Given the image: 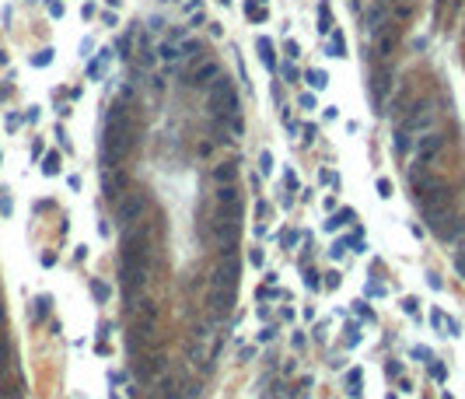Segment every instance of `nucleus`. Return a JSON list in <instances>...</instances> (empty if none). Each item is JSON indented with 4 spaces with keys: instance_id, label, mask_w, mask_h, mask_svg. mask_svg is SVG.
Listing matches in <instances>:
<instances>
[{
    "instance_id": "obj_11",
    "label": "nucleus",
    "mask_w": 465,
    "mask_h": 399,
    "mask_svg": "<svg viewBox=\"0 0 465 399\" xmlns=\"http://www.w3.org/2000/svg\"><path fill=\"white\" fill-rule=\"evenodd\" d=\"M241 193H238V186H217V214L221 217H231V221H241Z\"/></svg>"
},
{
    "instance_id": "obj_41",
    "label": "nucleus",
    "mask_w": 465,
    "mask_h": 399,
    "mask_svg": "<svg viewBox=\"0 0 465 399\" xmlns=\"http://www.w3.org/2000/svg\"><path fill=\"white\" fill-rule=\"evenodd\" d=\"M329 280H325V291H336L339 287V273H325Z\"/></svg>"
},
{
    "instance_id": "obj_43",
    "label": "nucleus",
    "mask_w": 465,
    "mask_h": 399,
    "mask_svg": "<svg viewBox=\"0 0 465 399\" xmlns=\"http://www.w3.org/2000/svg\"><path fill=\"white\" fill-rule=\"evenodd\" d=\"M284 77L291 81V84H298V70H294V67H291V63H287V67H284Z\"/></svg>"
},
{
    "instance_id": "obj_28",
    "label": "nucleus",
    "mask_w": 465,
    "mask_h": 399,
    "mask_svg": "<svg viewBox=\"0 0 465 399\" xmlns=\"http://www.w3.org/2000/svg\"><path fill=\"white\" fill-rule=\"evenodd\" d=\"M329 56H343V35L339 32H332V39H329Z\"/></svg>"
},
{
    "instance_id": "obj_52",
    "label": "nucleus",
    "mask_w": 465,
    "mask_h": 399,
    "mask_svg": "<svg viewBox=\"0 0 465 399\" xmlns=\"http://www.w3.org/2000/svg\"><path fill=\"white\" fill-rule=\"evenodd\" d=\"M444 399H451V396H444Z\"/></svg>"
},
{
    "instance_id": "obj_45",
    "label": "nucleus",
    "mask_w": 465,
    "mask_h": 399,
    "mask_svg": "<svg viewBox=\"0 0 465 399\" xmlns=\"http://www.w3.org/2000/svg\"><path fill=\"white\" fill-rule=\"evenodd\" d=\"M49 14H53V18H60V14H63V4H60V0H53V4H49Z\"/></svg>"
},
{
    "instance_id": "obj_3",
    "label": "nucleus",
    "mask_w": 465,
    "mask_h": 399,
    "mask_svg": "<svg viewBox=\"0 0 465 399\" xmlns=\"http://www.w3.org/2000/svg\"><path fill=\"white\" fill-rule=\"evenodd\" d=\"M437 126V105L434 102H420L406 119H402V126H399V151H406V137L413 140L416 133H423V130H434Z\"/></svg>"
},
{
    "instance_id": "obj_44",
    "label": "nucleus",
    "mask_w": 465,
    "mask_h": 399,
    "mask_svg": "<svg viewBox=\"0 0 465 399\" xmlns=\"http://www.w3.org/2000/svg\"><path fill=\"white\" fill-rule=\"evenodd\" d=\"M301 109H315V95H308V91L301 95Z\"/></svg>"
},
{
    "instance_id": "obj_21",
    "label": "nucleus",
    "mask_w": 465,
    "mask_h": 399,
    "mask_svg": "<svg viewBox=\"0 0 465 399\" xmlns=\"http://www.w3.org/2000/svg\"><path fill=\"white\" fill-rule=\"evenodd\" d=\"M318 32L325 35V32H332V11H329V4H322L318 7Z\"/></svg>"
},
{
    "instance_id": "obj_7",
    "label": "nucleus",
    "mask_w": 465,
    "mask_h": 399,
    "mask_svg": "<svg viewBox=\"0 0 465 399\" xmlns=\"http://www.w3.org/2000/svg\"><path fill=\"white\" fill-rule=\"evenodd\" d=\"M147 210H151V200H147V193H140V189H126V193L116 200V221H119V224H137L140 217H147Z\"/></svg>"
},
{
    "instance_id": "obj_50",
    "label": "nucleus",
    "mask_w": 465,
    "mask_h": 399,
    "mask_svg": "<svg viewBox=\"0 0 465 399\" xmlns=\"http://www.w3.org/2000/svg\"><path fill=\"white\" fill-rule=\"evenodd\" d=\"M4 326H7V312H4V301H0V333H4Z\"/></svg>"
},
{
    "instance_id": "obj_2",
    "label": "nucleus",
    "mask_w": 465,
    "mask_h": 399,
    "mask_svg": "<svg viewBox=\"0 0 465 399\" xmlns=\"http://www.w3.org/2000/svg\"><path fill=\"white\" fill-rule=\"evenodd\" d=\"M151 273H154V256H147V259H130V263L119 266V280H123L126 301H137V298H140V291L147 287Z\"/></svg>"
},
{
    "instance_id": "obj_18",
    "label": "nucleus",
    "mask_w": 465,
    "mask_h": 399,
    "mask_svg": "<svg viewBox=\"0 0 465 399\" xmlns=\"http://www.w3.org/2000/svg\"><path fill=\"white\" fill-rule=\"evenodd\" d=\"M234 179H238V161H221L214 168V182L217 186H231Z\"/></svg>"
},
{
    "instance_id": "obj_49",
    "label": "nucleus",
    "mask_w": 465,
    "mask_h": 399,
    "mask_svg": "<svg viewBox=\"0 0 465 399\" xmlns=\"http://www.w3.org/2000/svg\"><path fill=\"white\" fill-rule=\"evenodd\" d=\"M430 322H434V329H441V326H444V315H441V312H434V315H430Z\"/></svg>"
},
{
    "instance_id": "obj_33",
    "label": "nucleus",
    "mask_w": 465,
    "mask_h": 399,
    "mask_svg": "<svg viewBox=\"0 0 465 399\" xmlns=\"http://www.w3.org/2000/svg\"><path fill=\"white\" fill-rule=\"evenodd\" d=\"M119 49H123L119 56H130V49H133V32H126V35L119 39Z\"/></svg>"
},
{
    "instance_id": "obj_15",
    "label": "nucleus",
    "mask_w": 465,
    "mask_h": 399,
    "mask_svg": "<svg viewBox=\"0 0 465 399\" xmlns=\"http://www.w3.org/2000/svg\"><path fill=\"white\" fill-rule=\"evenodd\" d=\"M221 77V67H217V60H203L193 74H189V88H203V84H210V81H217Z\"/></svg>"
},
{
    "instance_id": "obj_30",
    "label": "nucleus",
    "mask_w": 465,
    "mask_h": 399,
    "mask_svg": "<svg viewBox=\"0 0 465 399\" xmlns=\"http://www.w3.org/2000/svg\"><path fill=\"white\" fill-rule=\"evenodd\" d=\"M259 172H262V175H269V172H273V154H269V151H262V154H259Z\"/></svg>"
},
{
    "instance_id": "obj_12",
    "label": "nucleus",
    "mask_w": 465,
    "mask_h": 399,
    "mask_svg": "<svg viewBox=\"0 0 465 399\" xmlns=\"http://www.w3.org/2000/svg\"><path fill=\"white\" fill-rule=\"evenodd\" d=\"M210 235H214V242H217L221 249H234L238 238H241V224L231 221V217H221V214H217V221L210 224Z\"/></svg>"
},
{
    "instance_id": "obj_9",
    "label": "nucleus",
    "mask_w": 465,
    "mask_h": 399,
    "mask_svg": "<svg viewBox=\"0 0 465 399\" xmlns=\"http://www.w3.org/2000/svg\"><path fill=\"white\" fill-rule=\"evenodd\" d=\"M210 112H214L217 119L238 116V95H234V84L228 77L214 81V88H210Z\"/></svg>"
},
{
    "instance_id": "obj_27",
    "label": "nucleus",
    "mask_w": 465,
    "mask_h": 399,
    "mask_svg": "<svg viewBox=\"0 0 465 399\" xmlns=\"http://www.w3.org/2000/svg\"><path fill=\"white\" fill-rule=\"evenodd\" d=\"M42 172H46V175H56V172H60V154H56V151H49V154H46Z\"/></svg>"
},
{
    "instance_id": "obj_1",
    "label": "nucleus",
    "mask_w": 465,
    "mask_h": 399,
    "mask_svg": "<svg viewBox=\"0 0 465 399\" xmlns=\"http://www.w3.org/2000/svg\"><path fill=\"white\" fill-rule=\"evenodd\" d=\"M137 144V126L130 123V109L123 102H116L105 116V133H102V165L105 168H119V161L126 158Z\"/></svg>"
},
{
    "instance_id": "obj_6",
    "label": "nucleus",
    "mask_w": 465,
    "mask_h": 399,
    "mask_svg": "<svg viewBox=\"0 0 465 399\" xmlns=\"http://www.w3.org/2000/svg\"><path fill=\"white\" fill-rule=\"evenodd\" d=\"M444 133L434 126V130H423V133H416L413 140H409V158L416 161V165H427V161H434L441 151H444Z\"/></svg>"
},
{
    "instance_id": "obj_36",
    "label": "nucleus",
    "mask_w": 465,
    "mask_h": 399,
    "mask_svg": "<svg viewBox=\"0 0 465 399\" xmlns=\"http://www.w3.org/2000/svg\"><path fill=\"white\" fill-rule=\"evenodd\" d=\"M343 252H346V242H332L329 256H332V259H343Z\"/></svg>"
},
{
    "instance_id": "obj_24",
    "label": "nucleus",
    "mask_w": 465,
    "mask_h": 399,
    "mask_svg": "<svg viewBox=\"0 0 465 399\" xmlns=\"http://www.w3.org/2000/svg\"><path fill=\"white\" fill-rule=\"evenodd\" d=\"M305 81H308L315 91H322V88L329 84V74H325V70H308V74H305Z\"/></svg>"
},
{
    "instance_id": "obj_46",
    "label": "nucleus",
    "mask_w": 465,
    "mask_h": 399,
    "mask_svg": "<svg viewBox=\"0 0 465 399\" xmlns=\"http://www.w3.org/2000/svg\"><path fill=\"white\" fill-rule=\"evenodd\" d=\"M413 357H420V361H427V357H430V350H427V347H413Z\"/></svg>"
},
{
    "instance_id": "obj_39",
    "label": "nucleus",
    "mask_w": 465,
    "mask_h": 399,
    "mask_svg": "<svg viewBox=\"0 0 465 399\" xmlns=\"http://www.w3.org/2000/svg\"><path fill=\"white\" fill-rule=\"evenodd\" d=\"M455 270H458V273L465 277V242H462V252L455 256Z\"/></svg>"
},
{
    "instance_id": "obj_8",
    "label": "nucleus",
    "mask_w": 465,
    "mask_h": 399,
    "mask_svg": "<svg viewBox=\"0 0 465 399\" xmlns=\"http://www.w3.org/2000/svg\"><path fill=\"white\" fill-rule=\"evenodd\" d=\"M130 319H133V333L147 343V340L154 336V329H157V305L151 301V298L130 301Z\"/></svg>"
},
{
    "instance_id": "obj_47",
    "label": "nucleus",
    "mask_w": 465,
    "mask_h": 399,
    "mask_svg": "<svg viewBox=\"0 0 465 399\" xmlns=\"http://www.w3.org/2000/svg\"><path fill=\"white\" fill-rule=\"evenodd\" d=\"M444 7H448V0H434V18H441V14H444Z\"/></svg>"
},
{
    "instance_id": "obj_14",
    "label": "nucleus",
    "mask_w": 465,
    "mask_h": 399,
    "mask_svg": "<svg viewBox=\"0 0 465 399\" xmlns=\"http://www.w3.org/2000/svg\"><path fill=\"white\" fill-rule=\"evenodd\" d=\"M182 385H185V378L178 371H164L157 378V389L151 392V399H178L182 396Z\"/></svg>"
},
{
    "instance_id": "obj_20",
    "label": "nucleus",
    "mask_w": 465,
    "mask_h": 399,
    "mask_svg": "<svg viewBox=\"0 0 465 399\" xmlns=\"http://www.w3.org/2000/svg\"><path fill=\"white\" fill-rule=\"evenodd\" d=\"M7 368H11V343H7V336L0 333V378L7 375Z\"/></svg>"
},
{
    "instance_id": "obj_23",
    "label": "nucleus",
    "mask_w": 465,
    "mask_h": 399,
    "mask_svg": "<svg viewBox=\"0 0 465 399\" xmlns=\"http://www.w3.org/2000/svg\"><path fill=\"white\" fill-rule=\"evenodd\" d=\"M350 217H353V210H339V214H332V217L325 221V231H336V228H343Z\"/></svg>"
},
{
    "instance_id": "obj_42",
    "label": "nucleus",
    "mask_w": 465,
    "mask_h": 399,
    "mask_svg": "<svg viewBox=\"0 0 465 399\" xmlns=\"http://www.w3.org/2000/svg\"><path fill=\"white\" fill-rule=\"evenodd\" d=\"M416 305H420V301H416V298H406V301H402V308H406V312H409V315H416Z\"/></svg>"
},
{
    "instance_id": "obj_38",
    "label": "nucleus",
    "mask_w": 465,
    "mask_h": 399,
    "mask_svg": "<svg viewBox=\"0 0 465 399\" xmlns=\"http://www.w3.org/2000/svg\"><path fill=\"white\" fill-rule=\"evenodd\" d=\"M46 312H49V298H39V301H35V315H39V319H42V315H46Z\"/></svg>"
},
{
    "instance_id": "obj_32",
    "label": "nucleus",
    "mask_w": 465,
    "mask_h": 399,
    "mask_svg": "<svg viewBox=\"0 0 465 399\" xmlns=\"http://www.w3.org/2000/svg\"><path fill=\"white\" fill-rule=\"evenodd\" d=\"M245 11H248V18H252V21H266V11H259V7H255L252 0L245 4Z\"/></svg>"
},
{
    "instance_id": "obj_37",
    "label": "nucleus",
    "mask_w": 465,
    "mask_h": 399,
    "mask_svg": "<svg viewBox=\"0 0 465 399\" xmlns=\"http://www.w3.org/2000/svg\"><path fill=\"white\" fill-rule=\"evenodd\" d=\"M430 375H434L437 382H444V378H448V368H444V364H430Z\"/></svg>"
},
{
    "instance_id": "obj_19",
    "label": "nucleus",
    "mask_w": 465,
    "mask_h": 399,
    "mask_svg": "<svg viewBox=\"0 0 465 399\" xmlns=\"http://www.w3.org/2000/svg\"><path fill=\"white\" fill-rule=\"evenodd\" d=\"M255 49H259L262 67H266V70H276V53H273V42H269L266 35H259V39H255Z\"/></svg>"
},
{
    "instance_id": "obj_26",
    "label": "nucleus",
    "mask_w": 465,
    "mask_h": 399,
    "mask_svg": "<svg viewBox=\"0 0 465 399\" xmlns=\"http://www.w3.org/2000/svg\"><path fill=\"white\" fill-rule=\"evenodd\" d=\"M189 357H193V364L203 368V364H207V347H203V343H189Z\"/></svg>"
},
{
    "instance_id": "obj_5",
    "label": "nucleus",
    "mask_w": 465,
    "mask_h": 399,
    "mask_svg": "<svg viewBox=\"0 0 465 399\" xmlns=\"http://www.w3.org/2000/svg\"><path fill=\"white\" fill-rule=\"evenodd\" d=\"M147 256H154L151 252V221L140 217L137 224H126V235H123V263L147 259Z\"/></svg>"
},
{
    "instance_id": "obj_22",
    "label": "nucleus",
    "mask_w": 465,
    "mask_h": 399,
    "mask_svg": "<svg viewBox=\"0 0 465 399\" xmlns=\"http://www.w3.org/2000/svg\"><path fill=\"white\" fill-rule=\"evenodd\" d=\"M105 67H109V49H102V56H98V60H91L87 74H91V77H102V74H105Z\"/></svg>"
},
{
    "instance_id": "obj_40",
    "label": "nucleus",
    "mask_w": 465,
    "mask_h": 399,
    "mask_svg": "<svg viewBox=\"0 0 465 399\" xmlns=\"http://www.w3.org/2000/svg\"><path fill=\"white\" fill-rule=\"evenodd\" d=\"M298 242H301V231H287V235H284V245H287V249L298 245Z\"/></svg>"
},
{
    "instance_id": "obj_17",
    "label": "nucleus",
    "mask_w": 465,
    "mask_h": 399,
    "mask_svg": "<svg viewBox=\"0 0 465 399\" xmlns=\"http://www.w3.org/2000/svg\"><path fill=\"white\" fill-rule=\"evenodd\" d=\"M388 88H392L388 70H378V74H375V81H371V98H375L378 112H382V105H385V98H388Z\"/></svg>"
},
{
    "instance_id": "obj_48",
    "label": "nucleus",
    "mask_w": 465,
    "mask_h": 399,
    "mask_svg": "<svg viewBox=\"0 0 465 399\" xmlns=\"http://www.w3.org/2000/svg\"><path fill=\"white\" fill-rule=\"evenodd\" d=\"M273 333H276L273 326H269V329H262V333H259V343H266V340H273Z\"/></svg>"
},
{
    "instance_id": "obj_51",
    "label": "nucleus",
    "mask_w": 465,
    "mask_h": 399,
    "mask_svg": "<svg viewBox=\"0 0 465 399\" xmlns=\"http://www.w3.org/2000/svg\"><path fill=\"white\" fill-rule=\"evenodd\" d=\"M217 4H231V0H217Z\"/></svg>"
},
{
    "instance_id": "obj_29",
    "label": "nucleus",
    "mask_w": 465,
    "mask_h": 399,
    "mask_svg": "<svg viewBox=\"0 0 465 399\" xmlns=\"http://www.w3.org/2000/svg\"><path fill=\"white\" fill-rule=\"evenodd\" d=\"M157 56H161V60H178V46H171V42H161Z\"/></svg>"
},
{
    "instance_id": "obj_16",
    "label": "nucleus",
    "mask_w": 465,
    "mask_h": 399,
    "mask_svg": "<svg viewBox=\"0 0 465 399\" xmlns=\"http://www.w3.org/2000/svg\"><path fill=\"white\" fill-rule=\"evenodd\" d=\"M102 193H105L109 200H119V196L126 193V179H123L116 168H109V172L102 175Z\"/></svg>"
},
{
    "instance_id": "obj_25",
    "label": "nucleus",
    "mask_w": 465,
    "mask_h": 399,
    "mask_svg": "<svg viewBox=\"0 0 465 399\" xmlns=\"http://www.w3.org/2000/svg\"><path fill=\"white\" fill-rule=\"evenodd\" d=\"M200 49H203V46H200L196 39H189V42H182L178 56H182V60H196V56H200Z\"/></svg>"
},
{
    "instance_id": "obj_10",
    "label": "nucleus",
    "mask_w": 465,
    "mask_h": 399,
    "mask_svg": "<svg viewBox=\"0 0 465 399\" xmlns=\"http://www.w3.org/2000/svg\"><path fill=\"white\" fill-rule=\"evenodd\" d=\"M168 371V357L164 354H137L133 357V375L144 382H157V375Z\"/></svg>"
},
{
    "instance_id": "obj_13",
    "label": "nucleus",
    "mask_w": 465,
    "mask_h": 399,
    "mask_svg": "<svg viewBox=\"0 0 465 399\" xmlns=\"http://www.w3.org/2000/svg\"><path fill=\"white\" fill-rule=\"evenodd\" d=\"M371 35H375V53H378L382 60H388V56H392V49L399 46V21H385V25H382V28H375Z\"/></svg>"
},
{
    "instance_id": "obj_31",
    "label": "nucleus",
    "mask_w": 465,
    "mask_h": 399,
    "mask_svg": "<svg viewBox=\"0 0 465 399\" xmlns=\"http://www.w3.org/2000/svg\"><path fill=\"white\" fill-rule=\"evenodd\" d=\"M32 63H35V67H49V63H53V49H42L39 56H32Z\"/></svg>"
},
{
    "instance_id": "obj_4",
    "label": "nucleus",
    "mask_w": 465,
    "mask_h": 399,
    "mask_svg": "<svg viewBox=\"0 0 465 399\" xmlns=\"http://www.w3.org/2000/svg\"><path fill=\"white\" fill-rule=\"evenodd\" d=\"M234 298H238V284H228L224 277L210 273V284H207V308H210V315H214V319L231 315Z\"/></svg>"
},
{
    "instance_id": "obj_34",
    "label": "nucleus",
    "mask_w": 465,
    "mask_h": 399,
    "mask_svg": "<svg viewBox=\"0 0 465 399\" xmlns=\"http://www.w3.org/2000/svg\"><path fill=\"white\" fill-rule=\"evenodd\" d=\"M91 294H95L98 301H105V298H109V287H105L102 280H95V284H91Z\"/></svg>"
},
{
    "instance_id": "obj_35",
    "label": "nucleus",
    "mask_w": 465,
    "mask_h": 399,
    "mask_svg": "<svg viewBox=\"0 0 465 399\" xmlns=\"http://www.w3.org/2000/svg\"><path fill=\"white\" fill-rule=\"evenodd\" d=\"M378 196H392V179H378Z\"/></svg>"
}]
</instances>
